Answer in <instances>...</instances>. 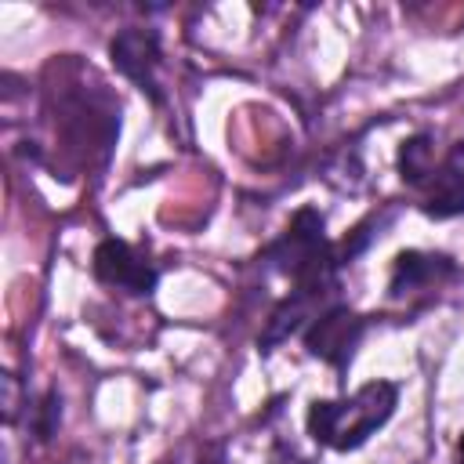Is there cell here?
Instances as JSON below:
<instances>
[{
  "mask_svg": "<svg viewBox=\"0 0 464 464\" xmlns=\"http://www.w3.org/2000/svg\"><path fill=\"white\" fill-rule=\"evenodd\" d=\"M453 276V261L446 254H424V250H402L392 265V297H406L417 290H431L442 279Z\"/></svg>",
  "mask_w": 464,
  "mask_h": 464,
  "instance_id": "cell-7",
  "label": "cell"
},
{
  "mask_svg": "<svg viewBox=\"0 0 464 464\" xmlns=\"http://www.w3.org/2000/svg\"><path fill=\"white\" fill-rule=\"evenodd\" d=\"M58 417H62V399H58L54 392H47V395L40 399V406H36V424H33L36 439H51L54 428H58Z\"/></svg>",
  "mask_w": 464,
  "mask_h": 464,
  "instance_id": "cell-9",
  "label": "cell"
},
{
  "mask_svg": "<svg viewBox=\"0 0 464 464\" xmlns=\"http://www.w3.org/2000/svg\"><path fill=\"white\" fill-rule=\"evenodd\" d=\"M362 330H366V323L355 312L334 304V308H323L312 319V326L304 330V344H308L312 355H319V359H326L330 366L341 370V366H348V359H352Z\"/></svg>",
  "mask_w": 464,
  "mask_h": 464,
  "instance_id": "cell-4",
  "label": "cell"
},
{
  "mask_svg": "<svg viewBox=\"0 0 464 464\" xmlns=\"http://www.w3.org/2000/svg\"><path fill=\"white\" fill-rule=\"evenodd\" d=\"M435 163L439 160H435V145H431L428 134H413V138L402 141V149H399V174H402V181L410 188H420L428 181V174L435 170Z\"/></svg>",
  "mask_w": 464,
  "mask_h": 464,
  "instance_id": "cell-8",
  "label": "cell"
},
{
  "mask_svg": "<svg viewBox=\"0 0 464 464\" xmlns=\"http://www.w3.org/2000/svg\"><path fill=\"white\" fill-rule=\"evenodd\" d=\"M399 402V388L392 381H370L348 399L337 402H312L308 406V435L330 450H359L392 413Z\"/></svg>",
  "mask_w": 464,
  "mask_h": 464,
  "instance_id": "cell-1",
  "label": "cell"
},
{
  "mask_svg": "<svg viewBox=\"0 0 464 464\" xmlns=\"http://www.w3.org/2000/svg\"><path fill=\"white\" fill-rule=\"evenodd\" d=\"M109 54H112V65L134 80L149 98H163L160 94V83H156V69H160V36L152 29H120L109 44Z\"/></svg>",
  "mask_w": 464,
  "mask_h": 464,
  "instance_id": "cell-5",
  "label": "cell"
},
{
  "mask_svg": "<svg viewBox=\"0 0 464 464\" xmlns=\"http://www.w3.org/2000/svg\"><path fill=\"white\" fill-rule=\"evenodd\" d=\"M214 464H218V460H214Z\"/></svg>",
  "mask_w": 464,
  "mask_h": 464,
  "instance_id": "cell-12",
  "label": "cell"
},
{
  "mask_svg": "<svg viewBox=\"0 0 464 464\" xmlns=\"http://www.w3.org/2000/svg\"><path fill=\"white\" fill-rule=\"evenodd\" d=\"M265 257L297 283V290H330L334 286V268L337 254L326 243L323 232V214L315 207H301L283 236L265 250Z\"/></svg>",
  "mask_w": 464,
  "mask_h": 464,
  "instance_id": "cell-2",
  "label": "cell"
},
{
  "mask_svg": "<svg viewBox=\"0 0 464 464\" xmlns=\"http://www.w3.org/2000/svg\"><path fill=\"white\" fill-rule=\"evenodd\" d=\"M457 464H464V435H460V442H457Z\"/></svg>",
  "mask_w": 464,
  "mask_h": 464,
  "instance_id": "cell-11",
  "label": "cell"
},
{
  "mask_svg": "<svg viewBox=\"0 0 464 464\" xmlns=\"http://www.w3.org/2000/svg\"><path fill=\"white\" fill-rule=\"evenodd\" d=\"M420 210L428 218H457L464 214V141H457L417 188Z\"/></svg>",
  "mask_w": 464,
  "mask_h": 464,
  "instance_id": "cell-6",
  "label": "cell"
},
{
  "mask_svg": "<svg viewBox=\"0 0 464 464\" xmlns=\"http://www.w3.org/2000/svg\"><path fill=\"white\" fill-rule=\"evenodd\" d=\"M14 410H18V381L14 373H4V420L7 424L14 420Z\"/></svg>",
  "mask_w": 464,
  "mask_h": 464,
  "instance_id": "cell-10",
  "label": "cell"
},
{
  "mask_svg": "<svg viewBox=\"0 0 464 464\" xmlns=\"http://www.w3.org/2000/svg\"><path fill=\"white\" fill-rule=\"evenodd\" d=\"M91 265H94V276L105 286H116V290H127V294H152V286H156L152 261L123 239H102L94 246Z\"/></svg>",
  "mask_w": 464,
  "mask_h": 464,
  "instance_id": "cell-3",
  "label": "cell"
}]
</instances>
